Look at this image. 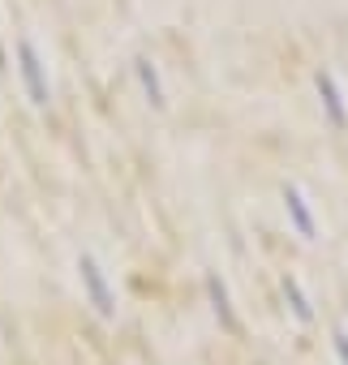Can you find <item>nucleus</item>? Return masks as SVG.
Masks as SVG:
<instances>
[{
  "label": "nucleus",
  "mask_w": 348,
  "mask_h": 365,
  "mask_svg": "<svg viewBox=\"0 0 348 365\" xmlns=\"http://www.w3.org/2000/svg\"><path fill=\"white\" fill-rule=\"evenodd\" d=\"M18 73H22V82H26V95H31V103H35V108H48V99H52V86H48L44 56L35 52V43H31V39H18Z\"/></svg>",
  "instance_id": "obj_1"
},
{
  "label": "nucleus",
  "mask_w": 348,
  "mask_h": 365,
  "mask_svg": "<svg viewBox=\"0 0 348 365\" xmlns=\"http://www.w3.org/2000/svg\"><path fill=\"white\" fill-rule=\"evenodd\" d=\"M78 271H82V288H86L91 305H95V314L99 318H112V292H108V279H103L99 262L86 254V258H78Z\"/></svg>",
  "instance_id": "obj_2"
},
{
  "label": "nucleus",
  "mask_w": 348,
  "mask_h": 365,
  "mask_svg": "<svg viewBox=\"0 0 348 365\" xmlns=\"http://www.w3.org/2000/svg\"><path fill=\"white\" fill-rule=\"evenodd\" d=\"M138 78H142V86H146L150 103L159 108V103H163V91H159V73H155V65H150V61H138Z\"/></svg>",
  "instance_id": "obj_3"
},
{
  "label": "nucleus",
  "mask_w": 348,
  "mask_h": 365,
  "mask_svg": "<svg viewBox=\"0 0 348 365\" xmlns=\"http://www.w3.org/2000/svg\"><path fill=\"white\" fill-rule=\"evenodd\" d=\"M0 73H5V52H0Z\"/></svg>",
  "instance_id": "obj_4"
}]
</instances>
